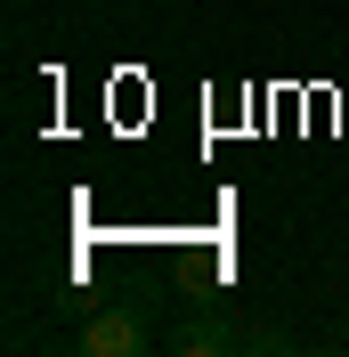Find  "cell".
<instances>
[{
  "mask_svg": "<svg viewBox=\"0 0 349 357\" xmlns=\"http://www.w3.org/2000/svg\"><path fill=\"white\" fill-rule=\"evenodd\" d=\"M147 309H154V284H138L131 301H114L106 317H89V325H82V357H138L147 333H154Z\"/></svg>",
  "mask_w": 349,
  "mask_h": 357,
  "instance_id": "obj_1",
  "label": "cell"
},
{
  "mask_svg": "<svg viewBox=\"0 0 349 357\" xmlns=\"http://www.w3.org/2000/svg\"><path fill=\"white\" fill-rule=\"evenodd\" d=\"M244 341V325H228V317H179L171 325V349L179 357H228Z\"/></svg>",
  "mask_w": 349,
  "mask_h": 357,
  "instance_id": "obj_2",
  "label": "cell"
}]
</instances>
